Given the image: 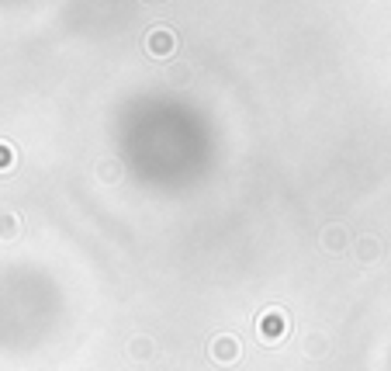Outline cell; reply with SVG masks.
<instances>
[{
  "instance_id": "obj_7",
  "label": "cell",
  "mask_w": 391,
  "mask_h": 371,
  "mask_svg": "<svg viewBox=\"0 0 391 371\" xmlns=\"http://www.w3.org/2000/svg\"><path fill=\"white\" fill-rule=\"evenodd\" d=\"M132 354L135 358H149V340H132Z\"/></svg>"
},
{
  "instance_id": "obj_2",
  "label": "cell",
  "mask_w": 391,
  "mask_h": 371,
  "mask_svg": "<svg viewBox=\"0 0 391 371\" xmlns=\"http://www.w3.org/2000/svg\"><path fill=\"white\" fill-rule=\"evenodd\" d=\"M146 52H149L153 59H170V56L177 52V32L166 28V25H156V28L146 35Z\"/></svg>"
},
{
  "instance_id": "obj_4",
  "label": "cell",
  "mask_w": 391,
  "mask_h": 371,
  "mask_svg": "<svg viewBox=\"0 0 391 371\" xmlns=\"http://www.w3.org/2000/svg\"><path fill=\"white\" fill-rule=\"evenodd\" d=\"M21 236V219L11 208H0V240H18Z\"/></svg>"
},
{
  "instance_id": "obj_3",
  "label": "cell",
  "mask_w": 391,
  "mask_h": 371,
  "mask_svg": "<svg viewBox=\"0 0 391 371\" xmlns=\"http://www.w3.org/2000/svg\"><path fill=\"white\" fill-rule=\"evenodd\" d=\"M211 358H215L218 365H235V361L242 358V347H239V340H235L232 333H222V336H215V343H211Z\"/></svg>"
},
{
  "instance_id": "obj_5",
  "label": "cell",
  "mask_w": 391,
  "mask_h": 371,
  "mask_svg": "<svg viewBox=\"0 0 391 371\" xmlns=\"http://www.w3.org/2000/svg\"><path fill=\"white\" fill-rule=\"evenodd\" d=\"M322 243H325V250L340 253V250L347 247V229H343V226H329V229H325V236H322Z\"/></svg>"
},
{
  "instance_id": "obj_9",
  "label": "cell",
  "mask_w": 391,
  "mask_h": 371,
  "mask_svg": "<svg viewBox=\"0 0 391 371\" xmlns=\"http://www.w3.org/2000/svg\"><path fill=\"white\" fill-rule=\"evenodd\" d=\"M101 174H104V177H118V164H104Z\"/></svg>"
},
{
  "instance_id": "obj_8",
  "label": "cell",
  "mask_w": 391,
  "mask_h": 371,
  "mask_svg": "<svg viewBox=\"0 0 391 371\" xmlns=\"http://www.w3.org/2000/svg\"><path fill=\"white\" fill-rule=\"evenodd\" d=\"M378 257V240H364V260H374Z\"/></svg>"
},
{
  "instance_id": "obj_6",
  "label": "cell",
  "mask_w": 391,
  "mask_h": 371,
  "mask_svg": "<svg viewBox=\"0 0 391 371\" xmlns=\"http://www.w3.org/2000/svg\"><path fill=\"white\" fill-rule=\"evenodd\" d=\"M14 164H18V153H14V146L0 139V174H7V170H11Z\"/></svg>"
},
{
  "instance_id": "obj_1",
  "label": "cell",
  "mask_w": 391,
  "mask_h": 371,
  "mask_svg": "<svg viewBox=\"0 0 391 371\" xmlns=\"http://www.w3.org/2000/svg\"><path fill=\"white\" fill-rule=\"evenodd\" d=\"M291 330V320H287V312L284 309H263L260 312V320H256V333H260V340L263 343H280L284 336Z\"/></svg>"
}]
</instances>
